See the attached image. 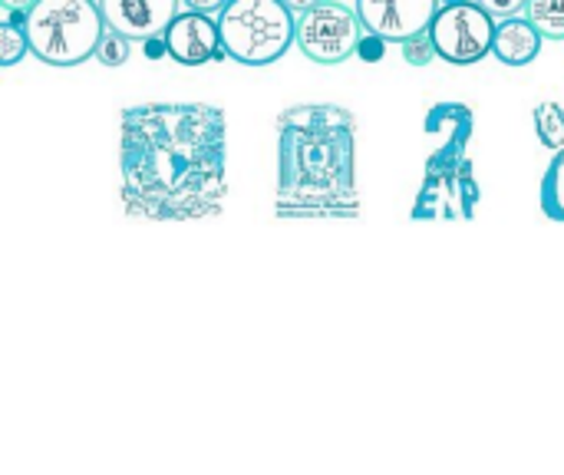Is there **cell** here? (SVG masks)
<instances>
[{"label": "cell", "instance_id": "obj_3", "mask_svg": "<svg viewBox=\"0 0 564 475\" xmlns=\"http://www.w3.org/2000/svg\"><path fill=\"white\" fill-rule=\"evenodd\" d=\"M426 132L443 136L423 169V185L413 198L410 222H473L482 202L476 179L473 142L476 112L466 102H436L426 112Z\"/></svg>", "mask_w": 564, "mask_h": 475}, {"label": "cell", "instance_id": "obj_13", "mask_svg": "<svg viewBox=\"0 0 564 475\" xmlns=\"http://www.w3.org/2000/svg\"><path fill=\"white\" fill-rule=\"evenodd\" d=\"M539 202H542V212L545 218L552 222H564V149L555 152L545 179H542V188H539Z\"/></svg>", "mask_w": 564, "mask_h": 475}, {"label": "cell", "instance_id": "obj_8", "mask_svg": "<svg viewBox=\"0 0 564 475\" xmlns=\"http://www.w3.org/2000/svg\"><path fill=\"white\" fill-rule=\"evenodd\" d=\"M440 13L436 0H360L357 17L367 33L380 36L383 43H406L433 26Z\"/></svg>", "mask_w": 564, "mask_h": 475}, {"label": "cell", "instance_id": "obj_12", "mask_svg": "<svg viewBox=\"0 0 564 475\" xmlns=\"http://www.w3.org/2000/svg\"><path fill=\"white\" fill-rule=\"evenodd\" d=\"M525 20L542 40H564V0H525Z\"/></svg>", "mask_w": 564, "mask_h": 475}, {"label": "cell", "instance_id": "obj_15", "mask_svg": "<svg viewBox=\"0 0 564 475\" xmlns=\"http://www.w3.org/2000/svg\"><path fill=\"white\" fill-rule=\"evenodd\" d=\"M30 53V36L23 23L3 20L0 23V66H13Z\"/></svg>", "mask_w": 564, "mask_h": 475}, {"label": "cell", "instance_id": "obj_10", "mask_svg": "<svg viewBox=\"0 0 564 475\" xmlns=\"http://www.w3.org/2000/svg\"><path fill=\"white\" fill-rule=\"evenodd\" d=\"M165 46H169V56L182 66H202L208 60L225 56L218 17H205L198 10L182 7V13L165 33Z\"/></svg>", "mask_w": 564, "mask_h": 475}, {"label": "cell", "instance_id": "obj_18", "mask_svg": "<svg viewBox=\"0 0 564 475\" xmlns=\"http://www.w3.org/2000/svg\"><path fill=\"white\" fill-rule=\"evenodd\" d=\"M489 10V17H502V20H516V17H525V0H486L482 3Z\"/></svg>", "mask_w": 564, "mask_h": 475}, {"label": "cell", "instance_id": "obj_6", "mask_svg": "<svg viewBox=\"0 0 564 475\" xmlns=\"http://www.w3.org/2000/svg\"><path fill=\"white\" fill-rule=\"evenodd\" d=\"M499 20L489 17V10L476 0H449L440 3V13L430 26L436 56L453 66H473L486 60L496 46Z\"/></svg>", "mask_w": 564, "mask_h": 475}, {"label": "cell", "instance_id": "obj_14", "mask_svg": "<svg viewBox=\"0 0 564 475\" xmlns=\"http://www.w3.org/2000/svg\"><path fill=\"white\" fill-rule=\"evenodd\" d=\"M535 129L545 149L562 152L564 149V112L558 102H542L535 106Z\"/></svg>", "mask_w": 564, "mask_h": 475}, {"label": "cell", "instance_id": "obj_11", "mask_svg": "<svg viewBox=\"0 0 564 475\" xmlns=\"http://www.w3.org/2000/svg\"><path fill=\"white\" fill-rule=\"evenodd\" d=\"M542 50V33L525 20V17H516V20H502L499 30H496V46H492V56L506 66H529Z\"/></svg>", "mask_w": 564, "mask_h": 475}, {"label": "cell", "instance_id": "obj_2", "mask_svg": "<svg viewBox=\"0 0 564 475\" xmlns=\"http://www.w3.org/2000/svg\"><path fill=\"white\" fill-rule=\"evenodd\" d=\"M278 218H357V122L337 102H301L278 119Z\"/></svg>", "mask_w": 564, "mask_h": 475}, {"label": "cell", "instance_id": "obj_17", "mask_svg": "<svg viewBox=\"0 0 564 475\" xmlns=\"http://www.w3.org/2000/svg\"><path fill=\"white\" fill-rule=\"evenodd\" d=\"M403 60H406L410 66H430V63L436 60V43H433V33L426 30V33H420V36L406 40V43H403Z\"/></svg>", "mask_w": 564, "mask_h": 475}, {"label": "cell", "instance_id": "obj_5", "mask_svg": "<svg viewBox=\"0 0 564 475\" xmlns=\"http://www.w3.org/2000/svg\"><path fill=\"white\" fill-rule=\"evenodd\" d=\"M218 30L225 56L245 66L278 63L297 43V17L284 0H228Z\"/></svg>", "mask_w": 564, "mask_h": 475}, {"label": "cell", "instance_id": "obj_7", "mask_svg": "<svg viewBox=\"0 0 564 475\" xmlns=\"http://www.w3.org/2000/svg\"><path fill=\"white\" fill-rule=\"evenodd\" d=\"M364 33L367 30L357 17V7L337 0H321L297 17V50L321 66H337L357 56Z\"/></svg>", "mask_w": 564, "mask_h": 475}, {"label": "cell", "instance_id": "obj_20", "mask_svg": "<svg viewBox=\"0 0 564 475\" xmlns=\"http://www.w3.org/2000/svg\"><path fill=\"white\" fill-rule=\"evenodd\" d=\"M142 53H145V60H162V56H169V46H165V36H155V40H145V43H142Z\"/></svg>", "mask_w": 564, "mask_h": 475}, {"label": "cell", "instance_id": "obj_16", "mask_svg": "<svg viewBox=\"0 0 564 475\" xmlns=\"http://www.w3.org/2000/svg\"><path fill=\"white\" fill-rule=\"evenodd\" d=\"M129 53H132V40H126V36H119V33H112L106 26V36H102V43L96 50V60L102 66H122L129 60Z\"/></svg>", "mask_w": 564, "mask_h": 475}, {"label": "cell", "instance_id": "obj_19", "mask_svg": "<svg viewBox=\"0 0 564 475\" xmlns=\"http://www.w3.org/2000/svg\"><path fill=\"white\" fill-rule=\"evenodd\" d=\"M383 50H387V43H383L380 36H373V33H364L357 56H360V60H367V63H380V60H383Z\"/></svg>", "mask_w": 564, "mask_h": 475}, {"label": "cell", "instance_id": "obj_1", "mask_svg": "<svg viewBox=\"0 0 564 475\" xmlns=\"http://www.w3.org/2000/svg\"><path fill=\"white\" fill-rule=\"evenodd\" d=\"M225 155V112L212 102H142L119 116L122 202L149 222L218 215Z\"/></svg>", "mask_w": 564, "mask_h": 475}, {"label": "cell", "instance_id": "obj_9", "mask_svg": "<svg viewBox=\"0 0 564 475\" xmlns=\"http://www.w3.org/2000/svg\"><path fill=\"white\" fill-rule=\"evenodd\" d=\"M99 10L112 33L132 43L135 40L145 43V40L169 33V26L182 13V3L178 0H102Z\"/></svg>", "mask_w": 564, "mask_h": 475}, {"label": "cell", "instance_id": "obj_4", "mask_svg": "<svg viewBox=\"0 0 564 475\" xmlns=\"http://www.w3.org/2000/svg\"><path fill=\"white\" fill-rule=\"evenodd\" d=\"M30 53L46 66H76L96 56L106 20L93 0H33L26 10Z\"/></svg>", "mask_w": 564, "mask_h": 475}]
</instances>
